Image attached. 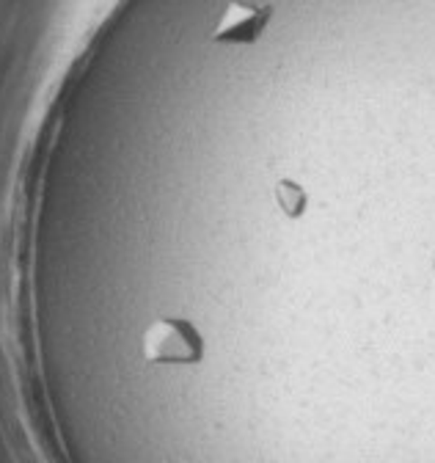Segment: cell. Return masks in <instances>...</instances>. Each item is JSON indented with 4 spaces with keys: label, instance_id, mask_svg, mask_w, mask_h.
I'll return each instance as SVG.
<instances>
[{
    "label": "cell",
    "instance_id": "cell-1",
    "mask_svg": "<svg viewBox=\"0 0 435 463\" xmlns=\"http://www.w3.org/2000/svg\"><path fill=\"white\" fill-rule=\"evenodd\" d=\"M143 356L149 362H199L201 339L182 320H157L143 336Z\"/></svg>",
    "mask_w": 435,
    "mask_h": 463
},
{
    "label": "cell",
    "instance_id": "cell-2",
    "mask_svg": "<svg viewBox=\"0 0 435 463\" xmlns=\"http://www.w3.org/2000/svg\"><path fill=\"white\" fill-rule=\"evenodd\" d=\"M264 25V12H256L251 6H232L221 25H218V39H229V42H248L259 33Z\"/></svg>",
    "mask_w": 435,
    "mask_h": 463
},
{
    "label": "cell",
    "instance_id": "cell-3",
    "mask_svg": "<svg viewBox=\"0 0 435 463\" xmlns=\"http://www.w3.org/2000/svg\"><path fill=\"white\" fill-rule=\"evenodd\" d=\"M276 204L287 218H301L306 213V191L290 180H279L276 185Z\"/></svg>",
    "mask_w": 435,
    "mask_h": 463
}]
</instances>
